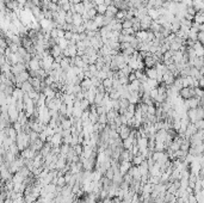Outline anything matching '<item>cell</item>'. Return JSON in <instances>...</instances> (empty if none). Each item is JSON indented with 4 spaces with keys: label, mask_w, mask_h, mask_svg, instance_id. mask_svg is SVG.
I'll return each mask as SVG.
<instances>
[{
    "label": "cell",
    "mask_w": 204,
    "mask_h": 203,
    "mask_svg": "<svg viewBox=\"0 0 204 203\" xmlns=\"http://www.w3.org/2000/svg\"><path fill=\"white\" fill-rule=\"evenodd\" d=\"M186 115L190 120L191 123H195L196 121L198 120H203V115H204V111H203V108H195V109H189L186 111Z\"/></svg>",
    "instance_id": "1"
},
{
    "label": "cell",
    "mask_w": 204,
    "mask_h": 203,
    "mask_svg": "<svg viewBox=\"0 0 204 203\" xmlns=\"http://www.w3.org/2000/svg\"><path fill=\"white\" fill-rule=\"evenodd\" d=\"M24 71H27V65L25 63H16V65L11 66V73L13 75H18Z\"/></svg>",
    "instance_id": "2"
},
{
    "label": "cell",
    "mask_w": 204,
    "mask_h": 203,
    "mask_svg": "<svg viewBox=\"0 0 204 203\" xmlns=\"http://www.w3.org/2000/svg\"><path fill=\"white\" fill-rule=\"evenodd\" d=\"M153 19L149 17V16H145L141 20H140V28H141V30L143 31H148L149 30V27H150V24H152Z\"/></svg>",
    "instance_id": "3"
},
{
    "label": "cell",
    "mask_w": 204,
    "mask_h": 203,
    "mask_svg": "<svg viewBox=\"0 0 204 203\" xmlns=\"http://www.w3.org/2000/svg\"><path fill=\"white\" fill-rule=\"evenodd\" d=\"M36 153L37 152H35V150H32L31 148H25V149H23V150H20L19 152V155L23 158V159H34V157L36 155Z\"/></svg>",
    "instance_id": "4"
},
{
    "label": "cell",
    "mask_w": 204,
    "mask_h": 203,
    "mask_svg": "<svg viewBox=\"0 0 204 203\" xmlns=\"http://www.w3.org/2000/svg\"><path fill=\"white\" fill-rule=\"evenodd\" d=\"M131 166H133V164L130 161H121L119 162V173L122 176H124Z\"/></svg>",
    "instance_id": "5"
},
{
    "label": "cell",
    "mask_w": 204,
    "mask_h": 203,
    "mask_svg": "<svg viewBox=\"0 0 204 203\" xmlns=\"http://www.w3.org/2000/svg\"><path fill=\"white\" fill-rule=\"evenodd\" d=\"M192 49L195 50V54H196V56L202 57V56L204 55V49H203V46H202L199 42H195V44H194Z\"/></svg>",
    "instance_id": "6"
},
{
    "label": "cell",
    "mask_w": 204,
    "mask_h": 203,
    "mask_svg": "<svg viewBox=\"0 0 204 203\" xmlns=\"http://www.w3.org/2000/svg\"><path fill=\"white\" fill-rule=\"evenodd\" d=\"M50 144H52L53 146H60L62 144V136L60 133H55L52 139H50Z\"/></svg>",
    "instance_id": "7"
},
{
    "label": "cell",
    "mask_w": 204,
    "mask_h": 203,
    "mask_svg": "<svg viewBox=\"0 0 204 203\" xmlns=\"http://www.w3.org/2000/svg\"><path fill=\"white\" fill-rule=\"evenodd\" d=\"M143 63H145V68H153V67H155L156 61L153 59V56H148L143 59Z\"/></svg>",
    "instance_id": "8"
},
{
    "label": "cell",
    "mask_w": 204,
    "mask_h": 203,
    "mask_svg": "<svg viewBox=\"0 0 204 203\" xmlns=\"http://www.w3.org/2000/svg\"><path fill=\"white\" fill-rule=\"evenodd\" d=\"M138 170H140V173H141V176H143V174H149L148 173V171H149V167H148V164H147V160L145 159L141 164L138 165Z\"/></svg>",
    "instance_id": "9"
},
{
    "label": "cell",
    "mask_w": 204,
    "mask_h": 203,
    "mask_svg": "<svg viewBox=\"0 0 204 203\" xmlns=\"http://www.w3.org/2000/svg\"><path fill=\"white\" fill-rule=\"evenodd\" d=\"M92 20L94 22V24L97 25L98 29H100L101 27H104V15H97Z\"/></svg>",
    "instance_id": "10"
},
{
    "label": "cell",
    "mask_w": 204,
    "mask_h": 203,
    "mask_svg": "<svg viewBox=\"0 0 204 203\" xmlns=\"http://www.w3.org/2000/svg\"><path fill=\"white\" fill-rule=\"evenodd\" d=\"M145 74H146V77L148 79H155L156 75H158V72H156V69L154 67H153V68H146Z\"/></svg>",
    "instance_id": "11"
},
{
    "label": "cell",
    "mask_w": 204,
    "mask_h": 203,
    "mask_svg": "<svg viewBox=\"0 0 204 203\" xmlns=\"http://www.w3.org/2000/svg\"><path fill=\"white\" fill-rule=\"evenodd\" d=\"M118 12V10H117V7L116 6H113V5H110V6H108L106 7V11H105V16H110V17H113L115 18V16H116V13Z\"/></svg>",
    "instance_id": "12"
},
{
    "label": "cell",
    "mask_w": 204,
    "mask_h": 203,
    "mask_svg": "<svg viewBox=\"0 0 204 203\" xmlns=\"http://www.w3.org/2000/svg\"><path fill=\"white\" fill-rule=\"evenodd\" d=\"M84 23L82 20V17L81 15L79 13H73V18H72V24L75 25V27H79V25H81Z\"/></svg>",
    "instance_id": "13"
},
{
    "label": "cell",
    "mask_w": 204,
    "mask_h": 203,
    "mask_svg": "<svg viewBox=\"0 0 204 203\" xmlns=\"http://www.w3.org/2000/svg\"><path fill=\"white\" fill-rule=\"evenodd\" d=\"M49 52H50V55H52L53 57H56V56H59V55L62 54V49L57 44H55V46H53L52 48L49 49Z\"/></svg>",
    "instance_id": "14"
},
{
    "label": "cell",
    "mask_w": 204,
    "mask_h": 203,
    "mask_svg": "<svg viewBox=\"0 0 204 203\" xmlns=\"http://www.w3.org/2000/svg\"><path fill=\"white\" fill-rule=\"evenodd\" d=\"M55 102H56V98H45L44 106H45L48 110L55 109ZM55 110H56V109H55Z\"/></svg>",
    "instance_id": "15"
},
{
    "label": "cell",
    "mask_w": 204,
    "mask_h": 203,
    "mask_svg": "<svg viewBox=\"0 0 204 203\" xmlns=\"http://www.w3.org/2000/svg\"><path fill=\"white\" fill-rule=\"evenodd\" d=\"M203 65H204V62H203V56L202 57H198L196 56L194 60H192V67L199 69V68H203Z\"/></svg>",
    "instance_id": "16"
},
{
    "label": "cell",
    "mask_w": 204,
    "mask_h": 203,
    "mask_svg": "<svg viewBox=\"0 0 204 203\" xmlns=\"http://www.w3.org/2000/svg\"><path fill=\"white\" fill-rule=\"evenodd\" d=\"M80 86H81V88H82V91H87V90H90V88H91L93 85H92L91 79H84V80L80 83Z\"/></svg>",
    "instance_id": "17"
},
{
    "label": "cell",
    "mask_w": 204,
    "mask_h": 203,
    "mask_svg": "<svg viewBox=\"0 0 204 203\" xmlns=\"http://www.w3.org/2000/svg\"><path fill=\"white\" fill-rule=\"evenodd\" d=\"M194 23H197V24H203V23H204L203 11H198V12H196V15L194 16Z\"/></svg>",
    "instance_id": "18"
},
{
    "label": "cell",
    "mask_w": 204,
    "mask_h": 203,
    "mask_svg": "<svg viewBox=\"0 0 204 203\" xmlns=\"http://www.w3.org/2000/svg\"><path fill=\"white\" fill-rule=\"evenodd\" d=\"M20 90H22L24 93H28V92H30L31 90H34V88H32V85H31L29 81H24V83H22V85H20Z\"/></svg>",
    "instance_id": "19"
},
{
    "label": "cell",
    "mask_w": 204,
    "mask_h": 203,
    "mask_svg": "<svg viewBox=\"0 0 204 203\" xmlns=\"http://www.w3.org/2000/svg\"><path fill=\"white\" fill-rule=\"evenodd\" d=\"M149 30L152 31V32H160V30H161V25L156 22V20H153L152 22V24H150V27H149Z\"/></svg>",
    "instance_id": "20"
},
{
    "label": "cell",
    "mask_w": 204,
    "mask_h": 203,
    "mask_svg": "<svg viewBox=\"0 0 204 203\" xmlns=\"http://www.w3.org/2000/svg\"><path fill=\"white\" fill-rule=\"evenodd\" d=\"M191 146H190V141H189V139H186V137H184L183 140H182V144H180V148L179 149H182L183 152H186L187 153V150H189V148H190Z\"/></svg>",
    "instance_id": "21"
},
{
    "label": "cell",
    "mask_w": 204,
    "mask_h": 203,
    "mask_svg": "<svg viewBox=\"0 0 204 203\" xmlns=\"http://www.w3.org/2000/svg\"><path fill=\"white\" fill-rule=\"evenodd\" d=\"M198 102H199V99H198V98H196V97H192V98L187 99L189 108H190V109H195V108H198Z\"/></svg>",
    "instance_id": "22"
},
{
    "label": "cell",
    "mask_w": 204,
    "mask_h": 203,
    "mask_svg": "<svg viewBox=\"0 0 204 203\" xmlns=\"http://www.w3.org/2000/svg\"><path fill=\"white\" fill-rule=\"evenodd\" d=\"M147 15H148L153 20H158V18L160 17L159 13H158V10H155V8H149Z\"/></svg>",
    "instance_id": "23"
},
{
    "label": "cell",
    "mask_w": 204,
    "mask_h": 203,
    "mask_svg": "<svg viewBox=\"0 0 204 203\" xmlns=\"http://www.w3.org/2000/svg\"><path fill=\"white\" fill-rule=\"evenodd\" d=\"M145 160V158L141 155V154H138V155H135L131 160V164H133V166H138L140 164H141L142 161Z\"/></svg>",
    "instance_id": "24"
},
{
    "label": "cell",
    "mask_w": 204,
    "mask_h": 203,
    "mask_svg": "<svg viewBox=\"0 0 204 203\" xmlns=\"http://www.w3.org/2000/svg\"><path fill=\"white\" fill-rule=\"evenodd\" d=\"M72 125L73 124H72V121L69 118H65V120L61 122V124H60V127H61L62 129H71Z\"/></svg>",
    "instance_id": "25"
},
{
    "label": "cell",
    "mask_w": 204,
    "mask_h": 203,
    "mask_svg": "<svg viewBox=\"0 0 204 203\" xmlns=\"http://www.w3.org/2000/svg\"><path fill=\"white\" fill-rule=\"evenodd\" d=\"M13 90H15V86H5V88H4L3 92H4L5 97H12Z\"/></svg>",
    "instance_id": "26"
},
{
    "label": "cell",
    "mask_w": 204,
    "mask_h": 203,
    "mask_svg": "<svg viewBox=\"0 0 204 203\" xmlns=\"http://www.w3.org/2000/svg\"><path fill=\"white\" fill-rule=\"evenodd\" d=\"M118 102H119V109H124V110H126L128 105L130 104L126 98H119V99H118Z\"/></svg>",
    "instance_id": "27"
},
{
    "label": "cell",
    "mask_w": 204,
    "mask_h": 203,
    "mask_svg": "<svg viewBox=\"0 0 204 203\" xmlns=\"http://www.w3.org/2000/svg\"><path fill=\"white\" fill-rule=\"evenodd\" d=\"M90 102L88 100H86L85 98L84 99H81L80 100V109L82 110V111H85V110H88V108H90Z\"/></svg>",
    "instance_id": "28"
},
{
    "label": "cell",
    "mask_w": 204,
    "mask_h": 203,
    "mask_svg": "<svg viewBox=\"0 0 204 203\" xmlns=\"http://www.w3.org/2000/svg\"><path fill=\"white\" fill-rule=\"evenodd\" d=\"M88 121H90L92 124L97 123V122H98V113H97V112H91V111H90V115H88Z\"/></svg>",
    "instance_id": "29"
},
{
    "label": "cell",
    "mask_w": 204,
    "mask_h": 203,
    "mask_svg": "<svg viewBox=\"0 0 204 203\" xmlns=\"http://www.w3.org/2000/svg\"><path fill=\"white\" fill-rule=\"evenodd\" d=\"M101 85L104 86L105 91H106V90H109V88H111V87H112V79H109V78L104 79L103 81H101Z\"/></svg>",
    "instance_id": "30"
},
{
    "label": "cell",
    "mask_w": 204,
    "mask_h": 203,
    "mask_svg": "<svg viewBox=\"0 0 204 203\" xmlns=\"http://www.w3.org/2000/svg\"><path fill=\"white\" fill-rule=\"evenodd\" d=\"M67 50H68V53H69V57L76 56V47H75V44L68 46V47H67Z\"/></svg>",
    "instance_id": "31"
},
{
    "label": "cell",
    "mask_w": 204,
    "mask_h": 203,
    "mask_svg": "<svg viewBox=\"0 0 204 203\" xmlns=\"http://www.w3.org/2000/svg\"><path fill=\"white\" fill-rule=\"evenodd\" d=\"M147 85L149 86V88H156L159 86V83L155 80V79H147Z\"/></svg>",
    "instance_id": "32"
},
{
    "label": "cell",
    "mask_w": 204,
    "mask_h": 203,
    "mask_svg": "<svg viewBox=\"0 0 204 203\" xmlns=\"http://www.w3.org/2000/svg\"><path fill=\"white\" fill-rule=\"evenodd\" d=\"M96 10H97V13L98 15H104L105 11H106V6L104 4H100V5H97L96 6Z\"/></svg>",
    "instance_id": "33"
},
{
    "label": "cell",
    "mask_w": 204,
    "mask_h": 203,
    "mask_svg": "<svg viewBox=\"0 0 204 203\" xmlns=\"http://www.w3.org/2000/svg\"><path fill=\"white\" fill-rule=\"evenodd\" d=\"M72 148H73V150L75 152V154H76V155H81V153H82V145L76 144V145L73 146Z\"/></svg>",
    "instance_id": "34"
},
{
    "label": "cell",
    "mask_w": 204,
    "mask_h": 203,
    "mask_svg": "<svg viewBox=\"0 0 204 203\" xmlns=\"http://www.w3.org/2000/svg\"><path fill=\"white\" fill-rule=\"evenodd\" d=\"M194 125H195V128H196L197 130H203V129H204V120H198V121H196V122L194 123Z\"/></svg>",
    "instance_id": "35"
},
{
    "label": "cell",
    "mask_w": 204,
    "mask_h": 203,
    "mask_svg": "<svg viewBox=\"0 0 204 203\" xmlns=\"http://www.w3.org/2000/svg\"><path fill=\"white\" fill-rule=\"evenodd\" d=\"M94 54H97V50H96L94 48H92V47H87V48L85 49V55H87V56H92V55H94Z\"/></svg>",
    "instance_id": "36"
},
{
    "label": "cell",
    "mask_w": 204,
    "mask_h": 203,
    "mask_svg": "<svg viewBox=\"0 0 204 203\" xmlns=\"http://www.w3.org/2000/svg\"><path fill=\"white\" fill-rule=\"evenodd\" d=\"M121 34L122 35H125V36H135V31L129 28V29H122L121 30Z\"/></svg>",
    "instance_id": "37"
},
{
    "label": "cell",
    "mask_w": 204,
    "mask_h": 203,
    "mask_svg": "<svg viewBox=\"0 0 204 203\" xmlns=\"http://www.w3.org/2000/svg\"><path fill=\"white\" fill-rule=\"evenodd\" d=\"M98 123H100V124H106V123H108L106 113H101V115H98Z\"/></svg>",
    "instance_id": "38"
},
{
    "label": "cell",
    "mask_w": 204,
    "mask_h": 203,
    "mask_svg": "<svg viewBox=\"0 0 204 203\" xmlns=\"http://www.w3.org/2000/svg\"><path fill=\"white\" fill-rule=\"evenodd\" d=\"M109 97L111 100H117V99H119V92L116 90H112V92L109 93Z\"/></svg>",
    "instance_id": "39"
},
{
    "label": "cell",
    "mask_w": 204,
    "mask_h": 203,
    "mask_svg": "<svg viewBox=\"0 0 204 203\" xmlns=\"http://www.w3.org/2000/svg\"><path fill=\"white\" fill-rule=\"evenodd\" d=\"M87 12V16H88V18L90 19H93L98 13H97V10H96V7H93V8H90L88 11H86Z\"/></svg>",
    "instance_id": "40"
},
{
    "label": "cell",
    "mask_w": 204,
    "mask_h": 203,
    "mask_svg": "<svg viewBox=\"0 0 204 203\" xmlns=\"http://www.w3.org/2000/svg\"><path fill=\"white\" fill-rule=\"evenodd\" d=\"M104 177H105V178H108L109 181H112V177H113V170H112L111 167H109V169L105 171Z\"/></svg>",
    "instance_id": "41"
},
{
    "label": "cell",
    "mask_w": 204,
    "mask_h": 203,
    "mask_svg": "<svg viewBox=\"0 0 204 203\" xmlns=\"http://www.w3.org/2000/svg\"><path fill=\"white\" fill-rule=\"evenodd\" d=\"M66 185V181L63 178V176H60L57 177V182H56V186H60V188H63Z\"/></svg>",
    "instance_id": "42"
},
{
    "label": "cell",
    "mask_w": 204,
    "mask_h": 203,
    "mask_svg": "<svg viewBox=\"0 0 204 203\" xmlns=\"http://www.w3.org/2000/svg\"><path fill=\"white\" fill-rule=\"evenodd\" d=\"M119 71H121V72H122L124 75H126V77H128V75H129V74L133 72V69H131V68H130L128 65H125V66H124L122 69H119Z\"/></svg>",
    "instance_id": "43"
},
{
    "label": "cell",
    "mask_w": 204,
    "mask_h": 203,
    "mask_svg": "<svg viewBox=\"0 0 204 203\" xmlns=\"http://www.w3.org/2000/svg\"><path fill=\"white\" fill-rule=\"evenodd\" d=\"M156 97H158V88H152V90L149 91V98L155 100Z\"/></svg>",
    "instance_id": "44"
},
{
    "label": "cell",
    "mask_w": 204,
    "mask_h": 203,
    "mask_svg": "<svg viewBox=\"0 0 204 203\" xmlns=\"http://www.w3.org/2000/svg\"><path fill=\"white\" fill-rule=\"evenodd\" d=\"M82 91V88L80 85H73V88H72V93L73 94H76V93H79Z\"/></svg>",
    "instance_id": "45"
},
{
    "label": "cell",
    "mask_w": 204,
    "mask_h": 203,
    "mask_svg": "<svg viewBox=\"0 0 204 203\" xmlns=\"http://www.w3.org/2000/svg\"><path fill=\"white\" fill-rule=\"evenodd\" d=\"M197 42H199L201 44L204 42V31H198L197 32Z\"/></svg>",
    "instance_id": "46"
},
{
    "label": "cell",
    "mask_w": 204,
    "mask_h": 203,
    "mask_svg": "<svg viewBox=\"0 0 204 203\" xmlns=\"http://www.w3.org/2000/svg\"><path fill=\"white\" fill-rule=\"evenodd\" d=\"M185 13L190 15V16H195L196 15V10L192 7V6H187L186 7V11H185Z\"/></svg>",
    "instance_id": "47"
},
{
    "label": "cell",
    "mask_w": 204,
    "mask_h": 203,
    "mask_svg": "<svg viewBox=\"0 0 204 203\" xmlns=\"http://www.w3.org/2000/svg\"><path fill=\"white\" fill-rule=\"evenodd\" d=\"M97 113L98 115H101V113H106V109L103 105H97Z\"/></svg>",
    "instance_id": "48"
},
{
    "label": "cell",
    "mask_w": 204,
    "mask_h": 203,
    "mask_svg": "<svg viewBox=\"0 0 204 203\" xmlns=\"http://www.w3.org/2000/svg\"><path fill=\"white\" fill-rule=\"evenodd\" d=\"M147 113L148 115H155V106L154 105H150L147 108Z\"/></svg>",
    "instance_id": "49"
},
{
    "label": "cell",
    "mask_w": 204,
    "mask_h": 203,
    "mask_svg": "<svg viewBox=\"0 0 204 203\" xmlns=\"http://www.w3.org/2000/svg\"><path fill=\"white\" fill-rule=\"evenodd\" d=\"M73 37V32L71 31H65V36H63V38H65L66 41H71Z\"/></svg>",
    "instance_id": "50"
},
{
    "label": "cell",
    "mask_w": 204,
    "mask_h": 203,
    "mask_svg": "<svg viewBox=\"0 0 204 203\" xmlns=\"http://www.w3.org/2000/svg\"><path fill=\"white\" fill-rule=\"evenodd\" d=\"M134 80H136V77H135L134 72H131V73L128 75V81H129V83H131V81H134Z\"/></svg>",
    "instance_id": "51"
},
{
    "label": "cell",
    "mask_w": 204,
    "mask_h": 203,
    "mask_svg": "<svg viewBox=\"0 0 204 203\" xmlns=\"http://www.w3.org/2000/svg\"><path fill=\"white\" fill-rule=\"evenodd\" d=\"M5 63H6V57H5V55H1L0 56V67L4 66Z\"/></svg>",
    "instance_id": "52"
},
{
    "label": "cell",
    "mask_w": 204,
    "mask_h": 203,
    "mask_svg": "<svg viewBox=\"0 0 204 203\" xmlns=\"http://www.w3.org/2000/svg\"><path fill=\"white\" fill-rule=\"evenodd\" d=\"M56 30H57V38H63V36H65V31L59 30V29H56Z\"/></svg>",
    "instance_id": "53"
},
{
    "label": "cell",
    "mask_w": 204,
    "mask_h": 203,
    "mask_svg": "<svg viewBox=\"0 0 204 203\" xmlns=\"http://www.w3.org/2000/svg\"><path fill=\"white\" fill-rule=\"evenodd\" d=\"M16 1H17V4H18L20 7H24L25 4H27V0H16Z\"/></svg>",
    "instance_id": "54"
},
{
    "label": "cell",
    "mask_w": 204,
    "mask_h": 203,
    "mask_svg": "<svg viewBox=\"0 0 204 203\" xmlns=\"http://www.w3.org/2000/svg\"><path fill=\"white\" fill-rule=\"evenodd\" d=\"M203 85H204V79H203V78L198 79V87H199V88H202V87H203Z\"/></svg>",
    "instance_id": "55"
},
{
    "label": "cell",
    "mask_w": 204,
    "mask_h": 203,
    "mask_svg": "<svg viewBox=\"0 0 204 203\" xmlns=\"http://www.w3.org/2000/svg\"><path fill=\"white\" fill-rule=\"evenodd\" d=\"M93 3L97 6V5H100V4H104V0H93Z\"/></svg>",
    "instance_id": "56"
},
{
    "label": "cell",
    "mask_w": 204,
    "mask_h": 203,
    "mask_svg": "<svg viewBox=\"0 0 204 203\" xmlns=\"http://www.w3.org/2000/svg\"><path fill=\"white\" fill-rule=\"evenodd\" d=\"M79 3H81V0H72V4H73V5L79 4Z\"/></svg>",
    "instance_id": "57"
},
{
    "label": "cell",
    "mask_w": 204,
    "mask_h": 203,
    "mask_svg": "<svg viewBox=\"0 0 204 203\" xmlns=\"http://www.w3.org/2000/svg\"><path fill=\"white\" fill-rule=\"evenodd\" d=\"M123 1H124V3H126V4H129V3L131 1V0H123Z\"/></svg>",
    "instance_id": "58"
},
{
    "label": "cell",
    "mask_w": 204,
    "mask_h": 203,
    "mask_svg": "<svg viewBox=\"0 0 204 203\" xmlns=\"http://www.w3.org/2000/svg\"><path fill=\"white\" fill-rule=\"evenodd\" d=\"M90 1H93V0H90Z\"/></svg>",
    "instance_id": "59"
}]
</instances>
